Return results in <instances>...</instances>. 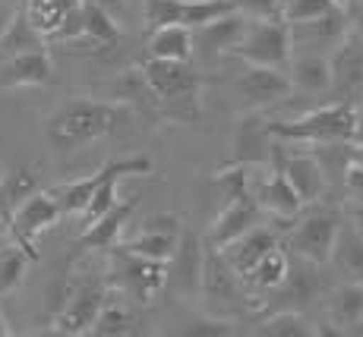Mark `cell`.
Listing matches in <instances>:
<instances>
[{
	"label": "cell",
	"mask_w": 363,
	"mask_h": 337,
	"mask_svg": "<svg viewBox=\"0 0 363 337\" xmlns=\"http://www.w3.org/2000/svg\"><path fill=\"white\" fill-rule=\"evenodd\" d=\"M133 120V108L123 101H95V98H69L45 123L48 142L57 152H76L89 142L117 132Z\"/></svg>",
	"instance_id": "1"
},
{
	"label": "cell",
	"mask_w": 363,
	"mask_h": 337,
	"mask_svg": "<svg viewBox=\"0 0 363 337\" xmlns=\"http://www.w3.org/2000/svg\"><path fill=\"white\" fill-rule=\"evenodd\" d=\"M265 136L284 142H310V145H345L360 136V108L347 101H332L294 120H275L262 126Z\"/></svg>",
	"instance_id": "2"
},
{
	"label": "cell",
	"mask_w": 363,
	"mask_h": 337,
	"mask_svg": "<svg viewBox=\"0 0 363 337\" xmlns=\"http://www.w3.org/2000/svg\"><path fill=\"white\" fill-rule=\"evenodd\" d=\"M250 167L253 164L237 161L231 171H225V173L215 177V183L228 193L225 212L212 221V234H208V243L218 246V249L262 221V208H259V202H256L253 189H250Z\"/></svg>",
	"instance_id": "3"
},
{
	"label": "cell",
	"mask_w": 363,
	"mask_h": 337,
	"mask_svg": "<svg viewBox=\"0 0 363 337\" xmlns=\"http://www.w3.org/2000/svg\"><path fill=\"white\" fill-rule=\"evenodd\" d=\"M111 293L108 278L101 275H86L73 284H67L64 299H60L57 312L51 319L54 334H89L92 331L95 315L101 312L104 299Z\"/></svg>",
	"instance_id": "4"
},
{
	"label": "cell",
	"mask_w": 363,
	"mask_h": 337,
	"mask_svg": "<svg viewBox=\"0 0 363 337\" xmlns=\"http://www.w3.org/2000/svg\"><path fill=\"white\" fill-rule=\"evenodd\" d=\"M139 79H143L145 92L152 101L164 104V108H177V104H196L202 76L190 67V60H158L149 57L139 67Z\"/></svg>",
	"instance_id": "5"
},
{
	"label": "cell",
	"mask_w": 363,
	"mask_h": 337,
	"mask_svg": "<svg viewBox=\"0 0 363 337\" xmlns=\"http://www.w3.org/2000/svg\"><path fill=\"white\" fill-rule=\"evenodd\" d=\"M111 275L108 284L114 290H121L123 297H130L133 303H152L164 293V262H155V258H143L133 256V252L121 249V246H111Z\"/></svg>",
	"instance_id": "6"
},
{
	"label": "cell",
	"mask_w": 363,
	"mask_h": 337,
	"mask_svg": "<svg viewBox=\"0 0 363 337\" xmlns=\"http://www.w3.org/2000/svg\"><path fill=\"white\" fill-rule=\"evenodd\" d=\"M234 57L247 60V63H259V67H278L288 69L291 63V32H288V19L275 16V19H250L243 38L237 41Z\"/></svg>",
	"instance_id": "7"
},
{
	"label": "cell",
	"mask_w": 363,
	"mask_h": 337,
	"mask_svg": "<svg viewBox=\"0 0 363 337\" xmlns=\"http://www.w3.org/2000/svg\"><path fill=\"white\" fill-rule=\"evenodd\" d=\"M60 217H64V212H60L54 193L51 189H38V193H32L29 199L10 215V221H6L10 243L19 246L32 262H38V236L45 234L48 227H54Z\"/></svg>",
	"instance_id": "8"
},
{
	"label": "cell",
	"mask_w": 363,
	"mask_h": 337,
	"mask_svg": "<svg viewBox=\"0 0 363 337\" xmlns=\"http://www.w3.org/2000/svg\"><path fill=\"white\" fill-rule=\"evenodd\" d=\"M237 10L234 0H145L143 19L145 29H162V25H184V29H199L212 19Z\"/></svg>",
	"instance_id": "9"
},
{
	"label": "cell",
	"mask_w": 363,
	"mask_h": 337,
	"mask_svg": "<svg viewBox=\"0 0 363 337\" xmlns=\"http://www.w3.org/2000/svg\"><path fill=\"white\" fill-rule=\"evenodd\" d=\"M338 224H341V215L335 212V208H316V212L303 215L297 221V227H291L288 249L294 252V256L306 258V262L325 265V262H329V256H332Z\"/></svg>",
	"instance_id": "10"
},
{
	"label": "cell",
	"mask_w": 363,
	"mask_h": 337,
	"mask_svg": "<svg viewBox=\"0 0 363 337\" xmlns=\"http://www.w3.org/2000/svg\"><path fill=\"white\" fill-rule=\"evenodd\" d=\"M329 92L335 101H363V38L345 32V38L329 54Z\"/></svg>",
	"instance_id": "11"
},
{
	"label": "cell",
	"mask_w": 363,
	"mask_h": 337,
	"mask_svg": "<svg viewBox=\"0 0 363 337\" xmlns=\"http://www.w3.org/2000/svg\"><path fill=\"white\" fill-rule=\"evenodd\" d=\"M202 256H206V243L199 240L196 230L184 227L180 230V240L174 246L171 258L164 262L167 275H164V290H174L180 297H190L199 290L202 280Z\"/></svg>",
	"instance_id": "12"
},
{
	"label": "cell",
	"mask_w": 363,
	"mask_h": 337,
	"mask_svg": "<svg viewBox=\"0 0 363 337\" xmlns=\"http://www.w3.org/2000/svg\"><path fill=\"white\" fill-rule=\"evenodd\" d=\"M291 256L288 265V278L281 280V287L272 290V299L265 306H272V312H281V309H294V312H303L313 299L323 293V278H319V265L316 262H306V258Z\"/></svg>",
	"instance_id": "13"
},
{
	"label": "cell",
	"mask_w": 363,
	"mask_h": 337,
	"mask_svg": "<svg viewBox=\"0 0 363 337\" xmlns=\"http://www.w3.org/2000/svg\"><path fill=\"white\" fill-rule=\"evenodd\" d=\"M294 86H291V76L278 67H259V63H250L240 76L234 79V95L243 101V108H265V104H278L284 101Z\"/></svg>",
	"instance_id": "14"
},
{
	"label": "cell",
	"mask_w": 363,
	"mask_h": 337,
	"mask_svg": "<svg viewBox=\"0 0 363 337\" xmlns=\"http://www.w3.org/2000/svg\"><path fill=\"white\" fill-rule=\"evenodd\" d=\"M272 164H278L284 171V177H288V183L294 186V193L303 199V205H313V202H319L325 195V164L319 158H313V154H288L284 152V145H272Z\"/></svg>",
	"instance_id": "15"
},
{
	"label": "cell",
	"mask_w": 363,
	"mask_h": 337,
	"mask_svg": "<svg viewBox=\"0 0 363 337\" xmlns=\"http://www.w3.org/2000/svg\"><path fill=\"white\" fill-rule=\"evenodd\" d=\"M199 290L208 303H218V306H237L240 299H247V287H243L240 275L225 262L221 249L212 243L206 246V256H202Z\"/></svg>",
	"instance_id": "16"
},
{
	"label": "cell",
	"mask_w": 363,
	"mask_h": 337,
	"mask_svg": "<svg viewBox=\"0 0 363 337\" xmlns=\"http://www.w3.org/2000/svg\"><path fill=\"white\" fill-rule=\"evenodd\" d=\"M288 32H291V45L319 51V47H335L341 38H345L347 19H345V10H341V4H335L332 10L319 13V16L288 23Z\"/></svg>",
	"instance_id": "17"
},
{
	"label": "cell",
	"mask_w": 363,
	"mask_h": 337,
	"mask_svg": "<svg viewBox=\"0 0 363 337\" xmlns=\"http://www.w3.org/2000/svg\"><path fill=\"white\" fill-rule=\"evenodd\" d=\"M54 79V63L48 47L13 57H0V88H26V86H48Z\"/></svg>",
	"instance_id": "18"
},
{
	"label": "cell",
	"mask_w": 363,
	"mask_h": 337,
	"mask_svg": "<svg viewBox=\"0 0 363 337\" xmlns=\"http://www.w3.org/2000/svg\"><path fill=\"white\" fill-rule=\"evenodd\" d=\"M256 202H259L262 215L275 217V221H294V217L303 212V199L294 193V186L288 183V177H284V171L278 164H272L269 177L262 180L259 186L253 189Z\"/></svg>",
	"instance_id": "19"
},
{
	"label": "cell",
	"mask_w": 363,
	"mask_h": 337,
	"mask_svg": "<svg viewBox=\"0 0 363 337\" xmlns=\"http://www.w3.org/2000/svg\"><path fill=\"white\" fill-rule=\"evenodd\" d=\"M136 205H139L136 195H130V199H117L108 212L99 215L92 224L82 227L79 240H76V249H104L108 252L111 246H117V236H121V230L127 227V221H130V215L136 212Z\"/></svg>",
	"instance_id": "20"
},
{
	"label": "cell",
	"mask_w": 363,
	"mask_h": 337,
	"mask_svg": "<svg viewBox=\"0 0 363 337\" xmlns=\"http://www.w3.org/2000/svg\"><path fill=\"white\" fill-rule=\"evenodd\" d=\"M275 246H278V230L259 227V224H256V227H250L247 234H240L237 240L221 246V256H225V262L231 265L237 275H247L265 252L275 249Z\"/></svg>",
	"instance_id": "21"
},
{
	"label": "cell",
	"mask_w": 363,
	"mask_h": 337,
	"mask_svg": "<svg viewBox=\"0 0 363 337\" xmlns=\"http://www.w3.org/2000/svg\"><path fill=\"white\" fill-rule=\"evenodd\" d=\"M247 25H250L247 13L231 10V13H225V16L193 29V32H199L193 41H199V47L208 54V57H215V54H231L237 47V41L243 38V32H247Z\"/></svg>",
	"instance_id": "22"
},
{
	"label": "cell",
	"mask_w": 363,
	"mask_h": 337,
	"mask_svg": "<svg viewBox=\"0 0 363 337\" xmlns=\"http://www.w3.org/2000/svg\"><path fill=\"white\" fill-rule=\"evenodd\" d=\"M329 262H335V268H338L341 275H347L354 280L363 278V230L357 227V224H351V221L341 217Z\"/></svg>",
	"instance_id": "23"
},
{
	"label": "cell",
	"mask_w": 363,
	"mask_h": 337,
	"mask_svg": "<svg viewBox=\"0 0 363 337\" xmlns=\"http://www.w3.org/2000/svg\"><path fill=\"white\" fill-rule=\"evenodd\" d=\"M288 265H291V256L281 249V246H275V249L265 252L247 275H240V280H243V287L253 293H272L275 287H281L284 278H288Z\"/></svg>",
	"instance_id": "24"
},
{
	"label": "cell",
	"mask_w": 363,
	"mask_h": 337,
	"mask_svg": "<svg viewBox=\"0 0 363 337\" xmlns=\"http://www.w3.org/2000/svg\"><path fill=\"white\" fill-rule=\"evenodd\" d=\"M48 47V41L35 32V25L26 19V10L16 6L10 16V23L0 29V57H13V54H26V51H38Z\"/></svg>",
	"instance_id": "25"
},
{
	"label": "cell",
	"mask_w": 363,
	"mask_h": 337,
	"mask_svg": "<svg viewBox=\"0 0 363 337\" xmlns=\"http://www.w3.org/2000/svg\"><path fill=\"white\" fill-rule=\"evenodd\" d=\"M149 57L190 60L193 57V29H184V25H162V29H152Z\"/></svg>",
	"instance_id": "26"
},
{
	"label": "cell",
	"mask_w": 363,
	"mask_h": 337,
	"mask_svg": "<svg viewBox=\"0 0 363 337\" xmlns=\"http://www.w3.org/2000/svg\"><path fill=\"white\" fill-rule=\"evenodd\" d=\"M291 86L303 88V92H329V57L319 51L300 54L294 63H288Z\"/></svg>",
	"instance_id": "27"
},
{
	"label": "cell",
	"mask_w": 363,
	"mask_h": 337,
	"mask_svg": "<svg viewBox=\"0 0 363 337\" xmlns=\"http://www.w3.org/2000/svg\"><path fill=\"white\" fill-rule=\"evenodd\" d=\"M73 6L76 4H69V0H26L23 10H26V19L35 25V32H38L48 45H51L54 35L60 32L67 13L73 10Z\"/></svg>",
	"instance_id": "28"
},
{
	"label": "cell",
	"mask_w": 363,
	"mask_h": 337,
	"mask_svg": "<svg viewBox=\"0 0 363 337\" xmlns=\"http://www.w3.org/2000/svg\"><path fill=\"white\" fill-rule=\"evenodd\" d=\"M79 10H82V38L92 41V45H99V47L117 45V38H121V29H117L114 16L108 13V6L95 4V0H82Z\"/></svg>",
	"instance_id": "29"
},
{
	"label": "cell",
	"mask_w": 363,
	"mask_h": 337,
	"mask_svg": "<svg viewBox=\"0 0 363 337\" xmlns=\"http://www.w3.org/2000/svg\"><path fill=\"white\" fill-rule=\"evenodd\" d=\"M38 177H35V171L29 167H16V171H10L4 180H0V221H10V215L16 212L19 205H23L26 199H29L32 193H38Z\"/></svg>",
	"instance_id": "30"
},
{
	"label": "cell",
	"mask_w": 363,
	"mask_h": 337,
	"mask_svg": "<svg viewBox=\"0 0 363 337\" xmlns=\"http://www.w3.org/2000/svg\"><path fill=\"white\" fill-rule=\"evenodd\" d=\"M360 315H363V284L360 280L345 284L329 293V321L341 325V331H347Z\"/></svg>",
	"instance_id": "31"
},
{
	"label": "cell",
	"mask_w": 363,
	"mask_h": 337,
	"mask_svg": "<svg viewBox=\"0 0 363 337\" xmlns=\"http://www.w3.org/2000/svg\"><path fill=\"white\" fill-rule=\"evenodd\" d=\"M133 331H136V319H133V312L123 303L111 299V293H108V299H104L101 312L95 315L92 331L89 334H95V337H123V334H133Z\"/></svg>",
	"instance_id": "32"
},
{
	"label": "cell",
	"mask_w": 363,
	"mask_h": 337,
	"mask_svg": "<svg viewBox=\"0 0 363 337\" xmlns=\"http://www.w3.org/2000/svg\"><path fill=\"white\" fill-rule=\"evenodd\" d=\"M180 236H171V234H158V230H139L133 240L127 243H117L121 249L133 252V256H143V258H155V262H167L177 246Z\"/></svg>",
	"instance_id": "33"
},
{
	"label": "cell",
	"mask_w": 363,
	"mask_h": 337,
	"mask_svg": "<svg viewBox=\"0 0 363 337\" xmlns=\"http://www.w3.org/2000/svg\"><path fill=\"white\" fill-rule=\"evenodd\" d=\"M256 334H262V337H313L316 328H310V321L303 319V312L281 309V312H272L269 319L256 328Z\"/></svg>",
	"instance_id": "34"
},
{
	"label": "cell",
	"mask_w": 363,
	"mask_h": 337,
	"mask_svg": "<svg viewBox=\"0 0 363 337\" xmlns=\"http://www.w3.org/2000/svg\"><path fill=\"white\" fill-rule=\"evenodd\" d=\"M32 258L26 256L19 246H0V297L10 290H16L26 278V268H29Z\"/></svg>",
	"instance_id": "35"
},
{
	"label": "cell",
	"mask_w": 363,
	"mask_h": 337,
	"mask_svg": "<svg viewBox=\"0 0 363 337\" xmlns=\"http://www.w3.org/2000/svg\"><path fill=\"white\" fill-rule=\"evenodd\" d=\"M338 0H284V13L281 16L288 23H297V19H310V16H319V13L332 10Z\"/></svg>",
	"instance_id": "36"
},
{
	"label": "cell",
	"mask_w": 363,
	"mask_h": 337,
	"mask_svg": "<svg viewBox=\"0 0 363 337\" xmlns=\"http://www.w3.org/2000/svg\"><path fill=\"white\" fill-rule=\"evenodd\" d=\"M234 6L250 19H275L284 13V0H234Z\"/></svg>",
	"instance_id": "37"
},
{
	"label": "cell",
	"mask_w": 363,
	"mask_h": 337,
	"mask_svg": "<svg viewBox=\"0 0 363 337\" xmlns=\"http://www.w3.org/2000/svg\"><path fill=\"white\" fill-rule=\"evenodd\" d=\"M345 193L354 195V199L363 202V164H357V161L351 158V152H347V161H345Z\"/></svg>",
	"instance_id": "38"
},
{
	"label": "cell",
	"mask_w": 363,
	"mask_h": 337,
	"mask_svg": "<svg viewBox=\"0 0 363 337\" xmlns=\"http://www.w3.org/2000/svg\"><path fill=\"white\" fill-rule=\"evenodd\" d=\"M184 334H206V337H225V334H234L231 321H218V319H202V321H193V328H186Z\"/></svg>",
	"instance_id": "39"
},
{
	"label": "cell",
	"mask_w": 363,
	"mask_h": 337,
	"mask_svg": "<svg viewBox=\"0 0 363 337\" xmlns=\"http://www.w3.org/2000/svg\"><path fill=\"white\" fill-rule=\"evenodd\" d=\"M338 4H341V10H345L347 32L363 38V0H338Z\"/></svg>",
	"instance_id": "40"
},
{
	"label": "cell",
	"mask_w": 363,
	"mask_h": 337,
	"mask_svg": "<svg viewBox=\"0 0 363 337\" xmlns=\"http://www.w3.org/2000/svg\"><path fill=\"white\" fill-rule=\"evenodd\" d=\"M347 334H354V337H363V315H360L357 321H354L351 328H347Z\"/></svg>",
	"instance_id": "41"
},
{
	"label": "cell",
	"mask_w": 363,
	"mask_h": 337,
	"mask_svg": "<svg viewBox=\"0 0 363 337\" xmlns=\"http://www.w3.org/2000/svg\"><path fill=\"white\" fill-rule=\"evenodd\" d=\"M351 158L357 161V164H363V142H360V145H354V149H351Z\"/></svg>",
	"instance_id": "42"
},
{
	"label": "cell",
	"mask_w": 363,
	"mask_h": 337,
	"mask_svg": "<svg viewBox=\"0 0 363 337\" xmlns=\"http://www.w3.org/2000/svg\"><path fill=\"white\" fill-rule=\"evenodd\" d=\"M10 334H13V328L6 325V319H4V315H0V337H10Z\"/></svg>",
	"instance_id": "43"
},
{
	"label": "cell",
	"mask_w": 363,
	"mask_h": 337,
	"mask_svg": "<svg viewBox=\"0 0 363 337\" xmlns=\"http://www.w3.org/2000/svg\"><path fill=\"white\" fill-rule=\"evenodd\" d=\"M95 4H101V6H111V4H121V0H95Z\"/></svg>",
	"instance_id": "44"
},
{
	"label": "cell",
	"mask_w": 363,
	"mask_h": 337,
	"mask_svg": "<svg viewBox=\"0 0 363 337\" xmlns=\"http://www.w3.org/2000/svg\"><path fill=\"white\" fill-rule=\"evenodd\" d=\"M69 4H82V0H69Z\"/></svg>",
	"instance_id": "45"
},
{
	"label": "cell",
	"mask_w": 363,
	"mask_h": 337,
	"mask_svg": "<svg viewBox=\"0 0 363 337\" xmlns=\"http://www.w3.org/2000/svg\"><path fill=\"white\" fill-rule=\"evenodd\" d=\"M360 120H363V114H360Z\"/></svg>",
	"instance_id": "46"
},
{
	"label": "cell",
	"mask_w": 363,
	"mask_h": 337,
	"mask_svg": "<svg viewBox=\"0 0 363 337\" xmlns=\"http://www.w3.org/2000/svg\"><path fill=\"white\" fill-rule=\"evenodd\" d=\"M360 284H363V278H360Z\"/></svg>",
	"instance_id": "47"
},
{
	"label": "cell",
	"mask_w": 363,
	"mask_h": 337,
	"mask_svg": "<svg viewBox=\"0 0 363 337\" xmlns=\"http://www.w3.org/2000/svg\"><path fill=\"white\" fill-rule=\"evenodd\" d=\"M0 246H4V243H0Z\"/></svg>",
	"instance_id": "48"
}]
</instances>
